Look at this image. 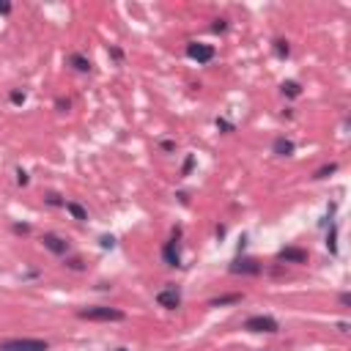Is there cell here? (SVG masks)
I'll use <instances>...</instances> for the list:
<instances>
[{
	"instance_id": "obj_1",
	"label": "cell",
	"mask_w": 351,
	"mask_h": 351,
	"mask_svg": "<svg viewBox=\"0 0 351 351\" xmlns=\"http://www.w3.org/2000/svg\"><path fill=\"white\" fill-rule=\"evenodd\" d=\"M80 318H88V321H124L126 316H124V310H118V307L99 304V307H83Z\"/></svg>"
},
{
	"instance_id": "obj_2",
	"label": "cell",
	"mask_w": 351,
	"mask_h": 351,
	"mask_svg": "<svg viewBox=\"0 0 351 351\" xmlns=\"http://www.w3.org/2000/svg\"><path fill=\"white\" fill-rule=\"evenodd\" d=\"M47 340H33V337H17V340H3L0 351H47Z\"/></svg>"
},
{
	"instance_id": "obj_3",
	"label": "cell",
	"mask_w": 351,
	"mask_h": 351,
	"mask_svg": "<svg viewBox=\"0 0 351 351\" xmlns=\"http://www.w3.org/2000/svg\"><path fill=\"white\" fill-rule=\"evenodd\" d=\"M244 329L247 332H277L280 327H277V321L272 316H253L244 321Z\"/></svg>"
},
{
	"instance_id": "obj_4",
	"label": "cell",
	"mask_w": 351,
	"mask_h": 351,
	"mask_svg": "<svg viewBox=\"0 0 351 351\" xmlns=\"http://www.w3.org/2000/svg\"><path fill=\"white\" fill-rule=\"evenodd\" d=\"M187 55L192 58V61H198V63H211L217 52H214L211 44H198V42H192V44H187Z\"/></svg>"
},
{
	"instance_id": "obj_5",
	"label": "cell",
	"mask_w": 351,
	"mask_h": 351,
	"mask_svg": "<svg viewBox=\"0 0 351 351\" xmlns=\"http://www.w3.org/2000/svg\"><path fill=\"white\" fill-rule=\"evenodd\" d=\"M42 244L49 250V253H55V255H66V253H69V241L61 239V236H55V234H44L42 236Z\"/></svg>"
},
{
	"instance_id": "obj_6",
	"label": "cell",
	"mask_w": 351,
	"mask_h": 351,
	"mask_svg": "<svg viewBox=\"0 0 351 351\" xmlns=\"http://www.w3.org/2000/svg\"><path fill=\"white\" fill-rule=\"evenodd\" d=\"M277 261L282 263H307V250L302 247H285L277 253Z\"/></svg>"
},
{
	"instance_id": "obj_7",
	"label": "cell",
	"mask_w": 351,
	"mask_h": 351,
	"mask_svg": "<svg viewBox=\"0 0 351 351\" xmlns=\"http://www.w3.org/2000/svg\"><path fill=\"white\" fill-rule=\"evenodd\" d=\"M157 302H159V307H165V310H176V307H181V294L176 288H165L157 294Z\"/></svg>"
},
{
	"instance_id": "obj_8",
	"label": "cell",
	"mask_w": 351,
	"mask_h": 351,
	"mask_svg": "<svg viewBox=\"0 0 351 351\" xmlns=\"http://www.w3.org/2000/svg\"><path fill=\"white\" fill-rule=\"evenodd\" d=\"M231 272H234V275H258V272H261V263L255 261V258H239V261L231 263Z\"/></svg>"
},
{
	"instance_id": "obj_9",
	"label": "cell",
	"mask_w": 351,
	"mask_h": 351,
	"mask_svg": "<svg viewBox=\"0 0 351 351\" xmlns=\"http://www.w3.org/2000/svg\"><path fill=\"white\" fill-rule=\"evenodd\" d=\"M162 258H165L167 266H181V255H179V244H176V239L167 241L165 247H162Z\"/></svg>"
},
{
	"instance_id": "obj_10",
	"label": "cell",
	"mask_w": 351,
	"mask_h": 351,
	"mask_svg": "<svg viewBox=\"0 0 351 351\" xmlns=\"http://www.w3.org/2000/svg\"><path fill=\"white\" fill-rule=\"evenodd\" d=\"M244 296L241 294H225V296H217V299H211L209 302V307H225V304H239Z\"/></svg>"
},
{
	"instance_id": "obj_11",
	"label": "cell",
	"mask_w": 351,
	"mask_h": 351,
	"mask_svg": "<svg viewBox=\"0 0 351 351\" xmlns=\"http://www.w3.org/2000/svg\"><path fill=\"white\" fill-rule=\"evenodd\" d=\"M69 63L74 66L77 71H91V61L83 55V52H71V55H69Z\"/></svg>"
},
{
	"instance_id": "obj_12",
	"label": "cell",
	"mask_w": 351,
	"mask_h": 351,
	"mask_svg": "<svg viewBox=\"0 0 351 351\" xmlns=\"http://www.w3.org/2000/svg\"><path fill=\"white\" fill-rule=\"evenodd\" d=\"M275 154L277 157H291V154H294V143L285 140V138H277L275 140Z\"/></svg>"
},
{
	"instance_id": "obj_13",
	"label": "cell",
	"mask_w": 351,
	"mask_h": 351,
	"mask_svg": "<svg viewBox=\"0 0 351 351\" xmlns=\"http://www.w3.org/2000/svg\"><path fill=\"white\" fill-rule=\"evenodd\" d=\"M66 211H69L71 217H74V220H80V222L88 220V211H85V209L80 206V203H74V200H66Z\"/></svg>"
},
{
	"instance_id": "obj_14",
	"label": "cell",
	"mask_w": 351,
	"mask_h": 351,
	"mask_svg": "<svg viewBox=\"0 0 351 351\" xmlns=\"http://www.w3.org/2000/svg\"><path fill=\"white\" fill-rule=\"evenodd\" d=\"M282 94L291 96V99H296L299 94H302V88H299V83H294V80H285V83H282Z\"/></svg>"
},
{
	"instance_id": "obj_15",
	"label": "cell",
	"mask_w": 351,
	"mask_h": 351,
	"mask_svg": "<svg viewBox=\"0 0 351 351\" xmlns=\"http://www.w3.org/2000/svg\"><path fill=\"white\" fill-rule=\"evenodd\" d=\"M337 170V165L335 162H329V165H324V167H318L316 170V176H313V179H327V176H332V173Z\"/></svg>"
},
{
	"instance_id": "obj_16",
	"label": "cell",
	"mask_w": 351,
	"mask_h": 351,
	"mask_svg": "<svg viewBox=\"0 0 351 351\" xmlns=\"http://www.w3.org/2000/svg\"><path fill=\"white\" fill-rule=\"evenodd\" d=\"M275 52H277V55H280V58H285V55H288V52H291L288 42H285V39H277V42H275Z\"/></svg>"
},
{
	"instance_id": "obj_17",
	"label": "cell",
	"mask_w": 351,
	"mask_h": 351,
	"mask_svg": "<svg viewBox=\"0 0 351 351\" xmlns=\"http://www.w3.org/2000/svg\"><path fill=\"white\" fill-rule=\"evenodd\" d=\"M47 203L49 206H66V200H61V195H55V192L47 195Z\"/></svg>"
},
{
	"instance_id": "obj_18",
	"label": "cell",
	"mask_w": 351,
	"mask_h": 351,
	"mask_svg": "<svg viewBox=\"0 0 351 351\" xmlns=\"http://www.w3.org/2000/svg\"><path fill=\"white\" fill-rule=\"evenodd\" d=\"M335 239H337V228H332L329 239H327V247H329V253H337V244H335Z\"/></svg>"
},
{
	"instance_id": "obj_19",
	"label": "cell",
	"mask_w": 351,
	"mask_h": 351,
	"mask_svg": "<svg viewBox=\"0 0 351 351\" xmlns=\"http://www.w3.org/2000/svg\"><path fill=\"white\" fill-rule=\"evenodd\" d=\"M11 102L22 104V102H25V91H11Z\"/></svg>"
},
{
	"instance_id": "obj_20",
	"label": "cell",
	"mask_w": 351,
	"mask_h": 351,
	"mask_svg": "<svg viewBox=\"0 0 351 351\" xmlns=\"http://www.w3.org/2000/svg\"><path fill=\"white\" fill-rule=\"evenodd\" d=\"M192 165H195V157H187V162H184V170H181V173L187 176V173L192 170Z\"/></svg>"
},
{
	"instance_id": "obj_21",
	"label": "cell",
	"mask_w": 351,
	"mask_h": 351,
	"mask_svg": "<svg viewBox=\"0 0 351 351\" xmlns=\"http://www.w3.org/2000/svg\"><path fill=\"white\" fill-rule=\"evenodd\" d=\"M17 181L25 187V184H28V173H25V170H17Z\"/></svg>"
},
{
	"instance_id": "obj_22",
	"label": "cell",
	"mask_w": 351,
	"mask_h": 351,
	"mask_svg": "<svg viewBox=\"0 0 351 351\" xmlns=\"http://www.w3.org/2000/svg\"><path fill=\"white\" fill-rule=\"evenodd\" d=\"M55 107H58V110H69V99H58Z\"/></svg>"
},
{
	"instance_id": "obj_23",
	"label": "cell",
	"mask_w": 351,
	"mask_h": 351,
	"mask_svg": "<svg viewBox=\"0 0 351 351\" xmlns=\"http://www.w3.org/2000/svg\"><path fill=\"white\" fill-rule=\"evenodd\" d=\"M225 28H228L225 20H217V22H214V30H217V33H220V30H225Z\"/></svg>"
},
{
	"instance_id": "obj_24",
	"label": "cell",
	"mask_w": 351,
	"mask_h": 351,
	"mask_svg": "<svg viewBox=\"0 0 351 351\" xmlns=\"http://www.w3.org/2000/svg\"><path fill=\"white\" fill-rule=\"evenodd\" d=\"M340 304H343V307H349V304H351V296H349V294H340Z\"/></svg>"
},
{
	"instance_id": "obj_25",
	"label": "cell",
	"mask_w": 351,
	"mask_h": 351,
	"mask_svg": "<svg viewBox=\"0 0 351 351\" xmlns=\"http://www.w3.org/2000/svg\"><path fill=\"white\" fill-rule=\"evenodd\" d=\"M162 148H165V151H173V148H176V143H170V140H162Z\"/></svg>"
},
{
	"instance_id": "obj_26",
	"label": "cell",
	"mask_w": 351,
	"mask_h": 351,
	"mask_svg": "<svg viewBox=\"0 0 351 351\" xmlns=\"http://www.w3.org/2000/svg\"><path fill=\"white\" fill-rule=\"evenodd\" d=\"M217 126H220V129H225V132H231V129H234V126L228 124V121H217Z\"/></svg>"
},
{
	"instance_id": "obj_27",
	"label": "cell",
	"mask_w": 351,
	"mask_h": 351,
	"mask_svg": "<svg viewBox=\"0 0 351 351\" xmlns=\"http://www.w3.org/2000/svg\"><path fill=\"white\" fill-rule=\"evenodd\" d=\"M11 11V3H0V14H8Z\"/></svg>"
},
{
	"instance_id": "obj_28",
	"label": "cell",
	"mask_w": 351,
	"mask_h": 351,
	"mask_svg": "<svg viewBox=\"0 0 351 351\" xmlns=\"http://www.w3.org/2000/svg\"><path fill=\"white\" fill-rule=\"evenodd\" d=\"M14 231H17V234H28L30 228L28 225H14Z\"/></svg>"
},
{
	"instance_id": "obj_29",
	"label": "cell",
	"mask_w": 351,
	"mask_h": 351,
	"mask_svg": "<svg viewBox=\"0 0 351 351\" xmlns=\"http://www.w3.org/2000/svg\"><path fill=\"white\" fill-rule=\"evenodd\" d=\"M102 247H113V236H104V239H102Z\"/></svg>"
},
{
	"instance_id": "obj_30",
	"label": "cell",
	"mask_w": 351,
	"mask_h": 351,
	"mask_svg": "<svg viewBox=\"0 0 351 351\" xmlns=\"http://www.w3.org/2000/svg\"><path fill=\"white\" fill-rule=\"evenodd\" d=\"M69 266L71 269H83V261H77V258H74V261H69Z\"/></svg>"
},
{
	"instance_id": "obj_31",
	"label": "cell",
	"mask_w": 351,
	"mask_h": 351,
	"mask_svg": "<svg viewBox=\"0 0 351 351\" xmlns=\"http://www.w3.org/2000/svg\"><path fill=\"white\" fill-rule=\"evenodd\" d=\"M116 351H126V349H116Z\"/></svg>"
}]
</instances>
